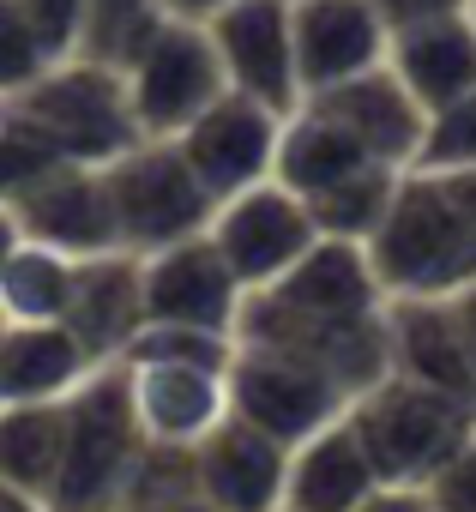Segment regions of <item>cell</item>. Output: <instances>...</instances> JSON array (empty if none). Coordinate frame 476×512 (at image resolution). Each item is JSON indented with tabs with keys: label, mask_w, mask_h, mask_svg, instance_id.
I'll return each instance as SVG.
<instances>
[{
	"label": "cell",
	"mask_w": 476,
	"mask_h": 512,
	"mask_svg": "<svg viewBox=\"0 0 476 512\" xmlns=\"http://www.w3.org/2000/svg\"><path fill=\"white\" fill-rule=\"evenodd\" d=\"M19 235L25 241H43L67 260H97V253H121V235H115V205H109V181L103 169H85V163H67L55 169L43 187H31L19 205Z\"/></svg>",
	"instance_id": "9a60e30c"
},
{
	"label": "cell",
	"mask_w": 476,
	"mask_h": 512,
	"mask_svg": "<svg viewBox=\"0 0 476 512\" xmlns=\"http://www.w3.org/2000/svg\"><path fill=\"white\" fill-rule=\"evenodd\" d=\"M0 512H49L37 494H25V488H13V482H0Z\"/></svg>",
	"instance_id": "f35d334b"
},
{
	"label": "cell",
	"mask_w": 476,
	"mask_h": 512,
	"mask_svg": "<svg viewBox=\"0 0 476 512\" xmlns=\"http://www.w3.org/2000/svg\"><path fill=\"white\" fill-rule=\"evenodd\" d=\"M464 13H470V25H476V0H464Z\"/></svg>",
	"instance_id": "60d3db41"
},
{
	"label": "cell",
	"mask_w": 476,
	"mask_h": 512,
	"mask_svg": "<svg viewBox=\"0 0 476 512\" xmlns=\"http://www.w3.org/2000/svg\"><path fill=\"white\" fill-rule=\"evenodd\" d=\"M416 169H476V91L428 115Z\"/></svg>",
	"instance_id": "f546056e"
},
{
	"label": "cell",
	"mask_w": 476,
	"mask_h": 512,
	"mask_svg": "<svg viewBox=\"0 0 476 512\" xmlns=\"http://www.w3.org/2000/svg\"><path fill=\"white\" fill-rule=\"evenodd\" d=\"M163 0H85V25H79V61L103 67H133V55L163 31Z\"/></svg>",
	"instance_id": "484cf974"
},
{
	"label": "cell",
	"mask_w": 476,
	"mask_h": 512,
	"mask_svg": "<svg viewBox=\"0 0 476 512\" xmlns=\"http://www.w3.org/2000/svg\"><path fill=\"white\" fill-rule=\"evenodd\" d=\"M428 494H434L440 512H476V440L428 482Z\"/></svg>",
	"instance_id": "1f68e13d"
},
{
	"label": "cell",
	"mask_w": 476,
	"mask_h": 512,
	"mask_svg": "<svg viewBox=\"0 0 476 512\" xmlns=\"http://www.w3.org/2000/svg\"><path fill=\"white\" fill-rule=\"evenodd\" d=\"M145 272V320H169V326H205V332H235L242 314V278L229 272V260L217 253L211 229L187 235L175 247H157L139 260Z\"/></svg>",
	"instance_id": "8fae6325"
},
{
	"label": "cell",
	"mask_w": 476,
	"mask_h": 512,
	"mask_svg": "<svg viewBox=\"0 0 476 512\" xmlns=\"http://www.w3.org/2000/svg\"><path fill=\"white\" fill-rule=\"evenodd\" d=\"M103 362L79 344L67 320L49 326H0V374H7V404H61L73 398Z\"/></svg>",
	"instance_id": "7402d4cb"
},
{
	"label": "cell",
	"mask_w": 476,
	"mask_h": 512,
	"mask_svg": "<svg viewBox=\"0 0 476 512\" xmlns=\"http://www.w3.org/2000/svg\"><path fill=\"white\" fill-rule=\"evenodd\" d=\"M386 163L350 133V127H338L332 115H320L314 103H302L290 121H284V139H278V181L302 199V205H314V199H326V193H338V187H350V181H362V175H380ZM392 175H404V169H392Z\"/></svg>",
	"instance_id": "d6986e66"
},
{
	"label": "cell",
	"mask_w": 476,
	"mask_h": 512,
	"mask_svg": "<svg viewBox=\"0 0 476 512\" xmlns=\"http://www.w3.org/2000/svg\"><path fill=\"white\" fill-rule=\"evenodd\" d=\"M0 404H7V374H0Z\"/></svg>",
	"instance_id": "b9f144b4"
},
{
	"label": "cell",
	"mask_w": 476,
	"mask_h": 512,
	"mask_svg": "<svg viewBox=\"0 0 476 512\" xmlns=\"http://www.w3.org/2000/svg\"><path fill=\"white\" fill-rule=\"evenodd\" d=\"M356 512H440V506H434V494L416 488V482H380Z\"/></svg>",
	"instance_id": "836d02e7"
},
{
	"label": "cell",
	"mask_w": 476,
	"mask_h": 512,
	"mask_svg": "<svg viewBox=\"0 0 476 512\" xmlns=\"http://www.w3.org/2000/svg\"><path fill=\"white\" fill-rule=\"evenodd\" d=\"M452 314H458V326H464V344H470V356H476V278H470L464 290H452Z\"/></svg>",
	"instance_id": "8d00e7d4"
},
{
	"label": "cell",
	"mask_w": 476,
	"mask_h": 512,
	"mask_svg": "<svg viewBox=\"0 0 476 512\" xmlns=\"http://www.w3.org/2000/svg\"><path fill=\"white\" fill-rule=\"evenodd\" d=\"M139 452H145V434L133 416L127 362H103L67 398V434H61V470L49 482V512H121Z\"/></svg>",
	"instance_id": "7a4b0ae2"
},
{
	"label": "cell",
	"mask_w": 476,
	"mask_h": 512,
	"mask_svg": "<svg viewBox=\"0 0 476 512\" xmlns=\"http://www.w3.org/2000/svg\"><path fill=\"white\" fill-rule=\"evenodd\" d=\"M290 31H296L302 97L380 67L392 49V31L368 0H290Z\"/></svg>",
	"instance_id": "2e32d148"
},
{
	"label": "cell",
	"mask_w": 476,
	"mask_h": 512,
	"mask_svg": "<svg viewBox=\"0 0 476 512\" xmlns=\"http://www.w3.org/2000/svg\"><path fill=\"white\" fill-rule=\"evenodd\" d=\"M193 476L217 512H278L290 482V446L242 416H223L193 446Z\"/></svg>",
	"instance_id": "4fadbf2b"
},
{
	"label": "cell",
	"mask_w": 476,
	"mask_h": 512,
	"mask_svg": "<svg viewBox=\"0 0 476 512\" xmlns=\"http://www.w3.org/2000/svg\"><path fill=\"white\" fill-rule=\"evenodd\" d=\"M229 91H242L278 115L302 109V73H296V31L290 0H229L205 19Z\"/></svg>",
	"instance_id": "9c48e42d"
},
{
	"label": "cell",
	"mask_w": 476,
	"mask_h": 512,
	"mask_svg": "<svg viewBox=\"0 0 476 512\" xmlns=\"http://www.w3.org/2000/svg\"><path fill=\"white\" fill-rule=\"evenodd\" d=\"M386 338H392V374H404L416 386H434L446 398L476 404V356L464 344L452 296L386 302Z\"/></svg>",
	"instance_id": "e0dca14e"
},
{
	"label": "cell",
	"mask_w": 476,
	"mask_h": 512,
	"mask_svg": "<svg viewBox=\"0 0 476 512\" xmlns=\"http://www.w3.org/2000/svg\"><path fill=\"white\" fill-rule=\"evenodd\" d=\"M368 266L386 302L452 296L476 278V235L434 169H404L386 217L368 235Z\"/></svg>",
	"instance_id": "6da1fadb"
},
{
	"label": "cell",
	"mask_w": 476,
	"mask_h": 512,
	"mask_svg": "<svg viewBox=\"0 0 476 512\" xmlns=\"http://www.w3.org/2000/svg\"><path fill=\"white\" fill-rule=\"evenodd\" d=\"M217 7H229V0H163V13H169V19H193V25H205Z\"/></svg>",
	"instance_id": "74e56055"
},
{
	"label": "cell",
	"mask_w": 476,
	"mask_h": 512,
	"mask_svg": "<svg viewBox=\"0 0 476 512\" xmlns=\"http://www.w3.org/2000/svg\"><path fill=\"white\" fill-rule=\"evenodd\" d=\"M223 91H229V79H223L217 43L193 19H163V31L127 67V97H133V121L145 139L187 133Z\"/></svg>",
	"instance_id": "8992f818"
},
{
	"label": "cell",
	"mask_w": 476,
	"mask_h": 512,
	"mask_svg": "<svg viewBox=\"0 0 476 512\" xmlns=\"http://www.w3.org/2000/svg\"><path fill=\"white\" fill-rule=\"evenodd\" d=\"M103 181H109L121 253H139V260L157 247L187 241V235H205L217 217L211 187L193 175V163L181 157L175 139H139L115 163H103Z\"/></svg>",
	"instance_id": "5b68a950"
},
{
	"label": "cell",
	"mask_w": 476,
	"mask_h": 512,
	"mask_svg": "<svg viewBox=\"0 0 476 512\" xmlns=\"http://www.w3.org/2000/svg\"><path fill=\"white\" fill-rule=\"evenodd\" d=\"M133 416L151 446H199L229 416V374L181 362H127Z\"/></svg>",
	"instance_id": "ac0fdd59"
},
{
	"label": "cell",
	"mask_w": 476,
	"mask_h": 512,
	"mask_svg": "<svg viewBox=\"0 0 476 512\" xmlns=\"http://www.w3.org/2000/svg\"><path fill=\"white\" fill-rule=\"evenodd\" d=\"M248 296L296 320H362L386 308V290L368 266V241H344V235H320L278 284L248 290Z\"/></svg>",
	"instance_id": "7c38bea8"
},
{
	"label": "cell",
	"mask_w": 476,
	"mask_h": 512,
	"mask_svg": "<svg viewBox=\"0 0 476 512\" xmlns=\"http://www.w3.org/2000/svg\"><path fill=\"white\" fill-rule=\"evenodd\" d=\"M344 410H350V392L326 368H314V362H302L290 350L235 344V362H229V416L254 422L260 434H272V440H284L296 452L308 434H320Z\"/></svg>",
	"instance_id": "52a82bcc"
},
{
	"label": "cell",
	"mask_w": 476,
	"mask_h": 512,
	"mask_svg": "<svg viewBox=\"0 0 476 512\" xmlns=\"http://www.w3.org/2000/svg\"><path fill=\"white\" fill-rule=\"evenodd\" d=\"M67 326L97 362H121L133 332L145 326V272L139 253H97L79 260V290L67 308Z\"/></svg>",
	"instance_id": "44dd1931"
},
{
	"label": "cell",
	"mask_w": 476,
	"mask_h": 512,
	"mask_svg": "<svg viewBox=\"0 0 476 512\" xmlns=\"http://www.w3.org/2000/svg\"><path fill=\"white\" fill-rule=\"evenodd\" d=\"M79 290V260L43 247V241H19L0 260V326H49L67 320Z\"/></svg>",
	"instance_id": "cb8c5ba5"
},
{
	"label": "cell",
	"mask_w": 476,
	"mask_h": 512,
	"mask_svg": "<svg viewBox=\"0 0 476 512\" xmlns=\"http://www.w3.org/2000/svg\"><path fill=\"white\" fill-rule=\"evenodd\" d=\"M0 109L19 115L61 163H85V169H103L145 139L133 121L127 73L103 61H79V55L55 61L37 85L0 97Z\"/></svg>",
	"instance_id": "3957f363"
},
{
	"label": "cell",
	"mask_w": 476,
	"mask_h": 512,
	"mask_svg": "<svg viewBox=\"0 0 476 512\" xmlns=\"http://www.w3.org/2000/svg\"><path fill=\"white\" fill-rule=\"evenodd\" d=\"M368 7L380 13L386 31H410V25H428V19H452V13H464V0H368Z\"/></svg>",
	"instance_id": "d6a6232c"
},
{
	"label": "cell",
	"mask_w": 476,
	"mask_h": 512,
	"mask_svg": "<svg viewBox=\"0 0 476 512\" xmlns=\"http://www.w3.org/2000/svg\"><path fill=\"white\" fill-rule=\"evenodd\" d=\"M278 512H290V506H278Z\"/></svg>",
	"instance_id": "7bdbcfd3"
},
{
	"label": "cell",
	"mask_w": 476,
	"mask_h": 512,
	"mask_svg": "<svg viewBox=\"0 0 476 512\" xmlns=\"http://www.w3.org/2000/svg\"><path fill=\"white\" fill-rule=\"evenodd\" d=\"M284 121L278 109L242 97V91H223L187 133H175L181 157L193 163V175L211 187V199L223 205L229 193H242L254 181H272L278 169V139H284Z\"/></svg>",
	"instance_id": "30bf717a"
},
{
	"label": "cell",
	"mask_w": 476,
	"mask_h": 512,
	"mask_svg": "<svg viewBox=\"0 0 476 512\" xmlns=\"http://www.w3.org/2000/svg\"><path fill=\"white\" fill-rule=\"evenodd\" d=\"M350 422H356L380 482H416V488H428L476 440V404L416 386L404 374H386L380 386H368L350 404Z\"/></svg>",
	"instance_id": "277c9868"
},
{
	"label": "cell",
	"mask_w": 476,
	"mask_h": 512,
	"mask_svg": "<svg viewBox=\"0 0 476 512\" xmlns=\"http://www.w3.org/2000/svg\"><path fill=\"white\" fill-rule=\"evenodd\" d=\"M386 67L410 85V97H416L428 115L446 109V103H458L464 91H476V25H470V13L392 31Z\"/></svg>",
	"instance_id": "603a6c76"
},
{
	"label": "cell",
	"mask_w": 476,
	"mask_h": 512,
	"mask_svg": "<svg viewBox=\"0 0 476 512\" xmlns=\"http://www.w3.org/2000/svg\"><path fill=\"white\" fill-rule=\"evenodd\" d=\"M67 398L61 404H0V482H13L49 506V482L61 470Z\"/></svg>",
	"instance_id": "d4e9b609"
},
{
	"label": "cell",
	"mask_w": 476,
	"mask_h": 512,
	"mask_svg": "<svg viewBox=\"0 0 476 512\" xmlns=\"http://www.w3.org/2000/svg\"><path fill=\"white\" fill-rule=\"evenodd\" d=\"M49 67H55V55H49L43 31L31 25L25 0H0V97L37 85Z\"/></svg>",
	"instance_id": "f1b7e54d"
},
{
	"label": "cell",
	"mask_w": 476,
	"mask_h": 512,
	"mask_svg": "<svg viewBox=\"0 0 476 512\" xmlns=\"http://www.w3.org/2000/svg\"><path fill=\"white\" fill-rule=\"evenodd\" d=\"M434 175L446 181L452 205L464 211V223H470V235H476V169H434Z\"/></svg>",
	"instance_id": "e575fe53"
},
{
	"label": "cell",
	"mask_w": 476,
	"mask_h": 512,
	"mask_svg": "<svg viewBox=\"0 0 476 512\" xmlns=\"http://www.w3.org/2000/svg\"><path fill=\"white\" fill-rule=\"evenodd\" d=\"M25 235H19V217H13V205H0V260H7V253L19 247Z\"/></svg>",
	"instance_id": "ab89813d"
},
{
	"label": "cell",
	"mask_w": 476,
	"mask_h": 512,
	"mask_svg": "<svg viewBox=\"0 0 476 512\" xmlns=\"http://www.w3.org/2000/svg\"><path fill=\"white\" fill-rule=\"evenodd\" d=\"M25 13H31V25L43 31V43H49V55H55V61H67V55L79 49L85 0H25Z\"/></svg>",
	"instance_id": "4dcf8cb0"
},
{
	"label": "cell",
	"mask_w": 476,
	"mask_h": 512,
	"mask_svg": "<svg viewBox=\"0 0 476 512\" xmlns=\"http://www.w3.org/2000/svg\"><path fill=\"white\" fill-rule=\"evenodd\" d=\"M211 241L229 260V272L242 278V290H266L278 284L302 253L320 241V223L314 211L272 175V181H254L242 193H229L211 217Z\"/></svg>",
	"instance_id": "ba28073f"
},
{
	"label": "cell",
	"mask_w": 476,
	"mask_h": 512,
	"mask_svg": "<svg viewBox=\"0 0 476 512\" xmlns=\"http://www.w3.org/2000/svg\"><path fill=\"white\" fill-rule=\"evenodd\" d=\"M121 362H181V368H217V374H229V362H235V332L145 320V326L133 332V344H127Z\"/></svg>",
	"instance_id": "4316f807"
},
{
	"label": "cell",
	"mask_w": 476,
	"mask_h": 512,
	"mask_svg": "<svg viewBox=\"0 0 476 512\" xmlns=\"http://www.w3.org/2000/svg\"><path fill=\"white\" fill-rule=\"evenodd\" d=\"M380 488V470L350 422V410L338 422H326L320 434H308L290 452V482H284V506L290 512H356L368 494Z\"/></svg>",
	"instance_id": "ffe728a7"
},
{
	"label": "cell",
	"mask_w": 476,
	"mask_h": 512,
	"mask_svg": "<svg viewBox=\"0 0 476 512\" xmlns=\"http://www.w3.org/2000/svg\"><path fill=\"white\" fill-rule=\"evenodd\" d=\"M127 512H217L199 488H187V494H169V500H145V506H127Z\"/></svg>",
	"instance_id": "d590c367"
},
{
	"label": "cell",
	"mask_w": 476,
	"mask_h": 512,
	"mask_svg": "<svg viewBox=\"0 0 476 512\" xmlns=\"http://www.w3.org/2000/svg\"><path fill=\"white\" fill-rule=\"evenodd\" d=\"M302 103H314L320 115H332L338 127H350L386 169H416L422 157V133H428V109L410 97V85L380 61L356 79H338L326 91H308Z\"/></svg>",
	"instance_id": "5bb4252c"
},
{
	"label": "cell",
	"mask_w": 476,
	"mask_h": 512,
	"mask_svg": "<svg viewBox=\"0 0 476 512\" xmlns=\"http://www.w3.org/2000/svg\"><path fill=\"white\" fill-rule=\"evenodd\" d=\"M55 169H67L19 115L0 109V205H19L31 187H43Z\"/></svg>",
	"instance_id": "83f0119b"
}]
</instances>
